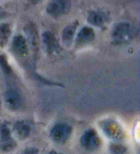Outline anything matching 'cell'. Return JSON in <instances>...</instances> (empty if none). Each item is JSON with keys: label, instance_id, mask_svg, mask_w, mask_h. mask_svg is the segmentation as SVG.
I'll return each mask as SVG.
<instances>
[{"label": "cell", "instance_id": "cell-6", "mask_svg": "<svg viewBox=\"0 0 140 154\" xmlns=\"http://www.w3.org/2000/svg\"><path fill=\"white\" fill-rule=\"evenodd\" d=\"M77 26H78V22L75 21L66 26L63 29L62 34V38L63 42L66 46H71L73 42Z\"/></svg>", "mask_w": 140, "mask_h": 154}, {"label": "cell", "instance_id": "cell-1", "mask_svg": "<svg viewBox=\"0 0 140 154\" xmlns=\"http://www.w3.org/2000/svg\"><path fill=\"white\" fill-rule=\"evenodd\" d=\"M133 28L129 23L120 22L113 27L111 31V38L114 42L122 43L133 38Z\"/></svg>", "mask_w": 140, "mask_h": 154}, {"label": "cell", "instance_id": "cell-14", "mask_svg": "<svg viewBox=\"0 0 140 154\" xmlns=\"http://www.w3.org/2000/svg\"><path fill=\"white\" fill-rule=\"evenodd\" d=\"M24 154H38V152L36 149H28L25 151Z\"/></svg>", "mask_w": 140, "mask_h": 154}, {"label": "cell", "instance_id": "cell-15", "mask_svg": "<svg viewBox=\"0 0 140 154\" xmlns=\"http://www.w3.org/2000/svg\"><path fill=\"white\" fill-rule=\"evenodd\" d=\"M40 1H41V0H29V2H30V3H32L33 4H38V2H40Z\"/></svg>", "mask_w": 140, "mask_h": 154}, {"label": "cell", "instance_id": "cell-11", "mask_svg": "<svg viewBox=\"0 0 140 154\" xmlns=\"http://www.w3.org/2000/svg\"><path fill=\"white\" fill-rule=\"evenodd\" d=\"M25 33H26L28 40H30L32 46H33V47H36L38 45V37L37 31H36L34 25H33L31 23L29 25H27L25 27Z\"/></svg>", "mask_w": 140, "mask_h": 154}, {"label": "cell", "instance_id": "cell-13", "mask_svg": "<svg viewBox=\"0 0 140 154\" xmlns=\"http://www.w3.org/2000/svg\"><path fill=\"white\" fill-rule=\"evenodd\" d=\"M17 130L18 134L21 137H26L27 135L29 134V128L25 124H19V126H17Z\"/></svg>", "mask_w": 140, "mask_h": 154}, {"label": "cell", "instance_id": "cell-3", "mask_svg": "<svg viewBox=\"0 0 140 154\" xmlns=\"http://www.w3.org/2000/svg\"><path fill=\"white\" fill-rule=\"evenodd\" d=\"M71 134V128L66 124L56 125L51 131V137L58 143H64L68 139Z\"/></svg>", "mask_w": 140, "mask_h": 154}, {"label": "cell", "instance_id": "cell-16", "mask_svg": "<svg viewBox=\"0 0 140 154\" xmlns=\"http://www.w3.org/2000/svg\"><path fill=\"white\" fill-rule=\"evenodd\" d=\"M4 15V11H3V9L1 7H0V18H1L2 16Z\"/></svg>", "mask_w": 140, "mask_h": 154}, {"label": "cell", "instance_id": "cell-17", "mask_svg": "<svg viewBox=\"0 0 140 154\" xmlns=\"http://www.w3.org/2000/svg\"><path fill=\"white\" fill-rule=\"evenodd\" d=\"M50 154H58V153H57L56 152H51Z\"/></svg>", "mask_w": 140, "mask_h": 154}, {"label": "cell", "instance_id": "cell-4", "mask_svg": "<svg viewBox=\"0 0 140 154\" xmlns=\"http://www.w3.org/2000/svg\"><path fill=\"white\" fill-rule=\"evenodd\" d=\"M12 48L14 52L19 56L26 55L28 51L27 41L21 35H16L12 40Z\"/></svg>", "mask_w": 140, "mask_h": 154}, {"label": "cell", "instance_id": "cell-2", "mask_svg": "<svg viewBox=\"0 0 140 154\" xmlns=\"http://www.w3.org/2000/svg\"><path fill=\"white\" fill-rule=\"evenodd\" d=\"M71 0H51L46 6V12L53 17H59L69 12Z\"/></svg>", "mask_w": 140, "mask_h": 154}, {"label": "cell", "instance_id": "cell-7", "mask_svg": "<svg viewBox=\"0 0 140 154\" xmlns=\"http://www.w3.org/2000/svg\"><path fill=\"white\" fill-rule=\"evenodd\" d=\"M44 45L47 51L50 53L57 52L59 50V46L54 35L49 32H45L43 34Z\"/></svg>", "mask_w": 140, "mask_h": 154}, {"label": "cell", "instance_id": "cell-8", "mask_svg": "<svg viewBox=\"0 0 140 154\" xmlns=\"http://www.w3.org/2000/svg\"><path fill=\"white\" fill-rule=\"evenodd\" d=\"M81 142L82 145L90 150L94 149L99 144V141H98L97 134L92 130L88 131L83 136Z\"/></svg>", "mask_w": 140, "mask_h": 154}, {"label": "cell", "instance_id": "cell-10", "mask_svg": "<svg viewBox=\"0 0 140 154\" xmlns=\"http://www.w3.org/2000/svg\"><path fill=\"white\" fill-rule=\"evenodd\" d=\"M5 100L7 104L11 109H18L21 104V98L16 91L8 90L5 94Z\"/></svg>", "mask_w": 140, "mask_h": 154}, {"label": "cell", "instance_id": "cell-9", "mask_svg": "<svg viewBox=\"0 0 140 154\" xmlns=\"http://www.w3.org/2000/svg\"><path fill=\"white\" fill-rule=\"evenodd\" d=\"M107 20V16L104 12L100 11L90 12L88 17V21L94 26L101 27Z\"/></svg>", "mask_w": 140, "mask_h": 154}, {"label": "cell", "instance_id": "cell-12", "mask_svg": "<svg viewBox=\"0 0 140 154\" xmlns=\"http://www.w3.org/2000/svg\"><path fill=\"white\" fill-rule=\"evenodd\" d=\"M11 35V28L7 23L0 24V44L4 45Z\"/></svg>", "mask_w": 140, "mask_h": 154}, {"label": "cell", "instance_id": "cell-5", "mask_svg": "<svg viewBox=\"0 0 140 154\" xmlns=\"http://www.w3.org/2000/svg\"><path fill=\"white\" fill-rule=\"evenodd\" d=\"M95 36L94 32L91 27H84L79 31L76 38V42L77 45H81L90 42L94 40Z\"/></svg>", "mask_w": 140, "mask_h": 154}]
</instances>
